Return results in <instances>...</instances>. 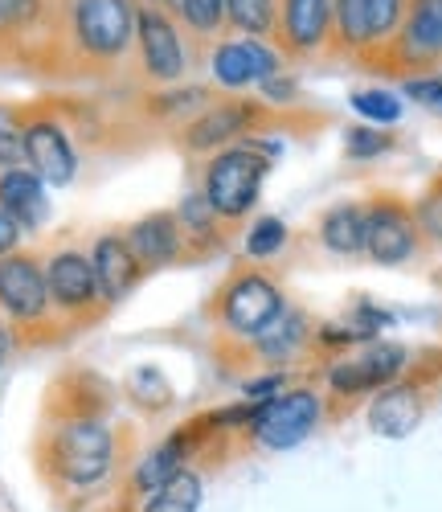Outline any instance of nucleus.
Instances as JSON below:
<instances>
[{
    "instance_id": "obj_30",
    "label": "nucleus",
    "mask_w": 442,
    "mask_h": 512,
    "mask_svg": "<svg viewBox=\"0 0 442 512\" xmlns=\"http://www.w3.org/2000/svg\"><path fill=\"white\" fill-rule=\"evenodd\" d=\"M21 132H25V111L0 103V168L21 164Z\"/></svg>"
},
{
    "instance_id": "obj_17",
    "label": "nucleus",
    "mask_w": 442,
    "mask_h": 512,
    "mask_svg": "<svg viewBox=\"0 0 442 512\" xmlns=\"http://www.w3.org/2000/svg\"><path fill=\"white\" fill-rule=\"evenodd\" d=\"M0 209L21 226V234H33L50 222V197H46V181H41L33 168H0Z\"/></svg>"
},
{
    "instance_id": "obj_7",
    "label": "nucleus",
    "mask_w": 442,
    "mask_h": 512,
    "mask_svg": "<svg viewBox=\"0 0 442 512\" xmlns=\"http://www.w3.org/2000/svg\"><path fill=\"white\" fill-rule=\"evenodd\" d=\"M442 70V0H406L389 50L377 62V74L422 78Z\"/></svg>"
},
{
    "instance_id": "obj_11",
    "label": "nucleus",
    "mask_w": 442,
    "mask_h": 512,
    "mask_svg": "<svg viewBox=\"0 0 442 512\" xmlns=\"http://www.w3.org/2000/svg\"><path fill=\"white\" fill-rule=\"evenodd\" d=\"M21 160L54 189H62V185H70L78 177V152L70 144V132L62 127V119H54L50 111H25Z\"/></svg>"
},
{
    "instance_id": "obj_8",
    "label": "nucleus",
    "mask_w": 442,
    "mask_h": 512,
    "mask_svg": "<svg viewBox=\"0 0 442 512\" xmlns=\"http://www.w3.org/2000/svg\"><path fill=\"white\" fill-rule=\"evenodd\" d=\"M271 46L287 66L328 62L332 46V0H279Z\"/></svg>"
},
{
    "instance_id": "obj_3",
    "label": "nucleus",
    "mask_w": 442,
    "mask_h": 512,
    "mask_svg": "<svg viewBox=\"0 0 442 512\" xmlns=\"http://www.w3.org/2000/svg\"><path fill=\"white\" fill-rule=\"evenodd\" d=\"M406 0H332V46L328 62H352L377 70L381 54L402 25Z\"/></svg>"
},
{
    "instance_id": "obj_34",
    "label": "nucleus",
    "mask_w": 442,
    "mask_h": 512,
    "mask_svg": "<svg viewBox=\"0 0 442 512\" xmlns=\"http://www.w3.org/2000/svg\"><path fill=\"white\" fill-rule=\"evenodd\" d=\"M406 99L442 111V74H422V78H406Z\"/></svg>"
},
{
    "instance_id": "obj_1",
    "label": "nucleus",
    "mask_w": 442,
    "mask_h": 512,
    "mask_svg": "<svg viewBox=\"0 0 442 512\" xmlns=\"http://www.w3.org/2000/svg\"><path fill=\"white\" fill-rule=\"evenodd\" d=\"M140 0H62V62L115 70L136 46Z\"/></svg>"
},
{
    "instance_id": "obj_29",
    "label": "nucleus",
    "mask_w": 442,
    "mask_h": 512,
    "mask_svg": "<svg viewBox=\"0 0 442 512\" xmlns=\"http://www.w3.org/2000/svg\"><path fill=\"white\" fill-rule=\"evenodd\" d=\"M287 242V226L279 218H258L246 234V254L250 259H271V254H279Z\"/></svg>"
},
{
    "instance_id": "obj_6",
    "label": "nucleus",
    "mask_w": 442,
    "mask_h": 512,
    "mask_svg": "<svg viewBox=\"0 0 442 512\" xmlns=\"http://www.w3.org/2000/svg\"><path fill=\"white\" fill-rule=\"evenodd\" d=\"M287 312V295L283 287L262 275V271H234L226 279V287L217 291V316H221V332L242 340V345H254V340L267 332L279 316Z\"/></svg>"
},
{
    "instance_id": "obj_2",
    "label": "nucleus",
    "mask_w": 442,
    "mask_h": 512,
    "mask_svg": "<svg viewBox=\"0 0 442 512\" xmlns=\"http://www.w3.org/2000/svg\"><path fill=\"white\" fill-rule=\"evenodd\" d=\"M275 144L262 140H242L230 148H217L201 173V197L209 201V209L221 222H242L246 213L258 205L262 181L271 173L275 160Z\"/></svg>"
},
{
    "instance_id": "obj_15",
    "label": "nucleus",
    "mask_w": 442,
    "mask_h": 512,
    "mask_svg": "<svg viewBox=\"0 0 442 512\" xmlns=\"http://www.w3.org/2000/svg\"><path fill=\"white\" fill-rule=\"evenodd\" d=\"M46 287H50V304L66 316H91L103 308L99 279L91 254L82 250H58L46 263Z\"/></svg>"
},
{
    "instance_id": "obj_5",
    "label": "nucleus",
    "mask_w": 442,
    "mask_h": 512,
    "mask_svg": "<svg viewBox=\"0 0 442 512\" xmlns=\"http://www.w3.org/2000/svg\"><path fill=\"white\" fill-rule=\"evenodd\" d=\"M50 467L62 484L86 488V484H99L111 463H115V435L111 426L95 414H74L66 422H58L50 431Z\"/></svg>"
},
{
    "instance_id": "obj_28",
    "label": "nucleus",
    "mask_w": 442,
    "mask_h": 512,
    "mask_svg": "<svg viewBox=\"0 0 442 512\" xmlns=\"http://www.w3.org/2000/svg\"><path fill=\"white\" fill-rule=\"evenodd\" d=\"M213 103V91L209 87H172V91H164V95H152V103H148V111L152 115H164V119H193L197 111H205Z\"/></svg>"
},
{
    "instance_id": "obj_22",
    "label": "nucleus",
    "mask_w": 442,
    "mask_h": 512,
    "mask_svg": "<svg viewBox=\"0 0 442 512\" xmlns=\"http://www.w3.org/2000/svg\"><path fill=\"white\" fill-rule=\"evenodd\" d=\"M168 9L201 50H209L217 37H226V0H172Z\"/></svg>"
},
{
    "instance_id": "obj_39",
    "label": "nucleus",
    "mask_w": 442,
    "mask_h": 512,
    "mask_svg": "<svg viewBox=\"0 0 442 512\" xmlns=\"http://www.w3.org/2000/svg\"><path fill=\"white\" fill-rule=\"evenodd\" d=\"M140 5H172V0H140Z\"/></svg>"
},
{
    "instance_id": "obj_35",
    "label": "nucleus",
    "mask_w": 442,
    "mask_h": 512,
    "mask_svg": "<svg viewBox=\"0 0 442 512\" xmlns=\"http://www.w3.org/2000/svg\"><path fill=\"white\" fill-rule=\"evenodd\" d=\"M279 390H283V373H271V377H258V381H246V386H242L246 402H267V398H275Z\"/></svg>"
},
{
    "instance_id": "obj_13",
    "label": "nucleus",
    "mask_w": 442,
    "mask_h": 512,
    "mask_svg": "<svg viewBox=\"0 0 442 512\" xmlns=\"http://www.w3.org/2000/svg\"><path fill=\"white\" fill-rule=\"evenodd\" d=\"M262 123V103L258 99H213L205 111H197L181 127L185 152H217L242 140L246 132Z\"/></svg>"
},
{
    "instance_id": "obj_16",
    "label": "nucleus",
    "mask_w": 442,
    "mask_h": 512,
    "mask_svg": "<svg viewBox=\"0 0 442 512\" xmlns=\"http://www.w3.org/2000/svg\"><path fill=\"white\" fill-rule=\"evenodd\" d=\"M406 357L410 353L402 345H369L357 357L336 361L328 369V386H332V394H344V398L385 390V386H393V377L406 369Z\"/></svg>"
},
{
    "instance_id": "obj_21",
    "label": "nucleus",
    "mask_w": 442,
    "mask_h": 512,
    "mask_svg": "<svg viewBox=\"0 0 442 512\" xmlns=\"http://www.w3.org/2000/svg\"><path fill=\"white\" fill-rule=\"evenodd\" d=\"M418 418H422V402H418V394L406 390V386H385V394H381V398L373 402V410H369L373 431H377V435H389V439L410 435L414 426H418Z\"/></svg>"
},
{
    "instance_id": "obj_14",
    "label": "nucleus",
    "mask_w": 442,
    "mask_h": 512,
    "mask_svg": "<svg viewBox=\"0 0 442 512\" xmlns=\"http://www.w3.org/2000/svg\"><path fill=\"white\" fill-rule=\"evenodd\" d=\"M50 287H46V267L33 254H0V312L17 324H37L50 312Z\"/></svg>"
},
{
    "instance_id": "obj_9",
    "label": "nucleus",
    "mask_w": 442,
    "mask_h": 512,
    "mask_svg": "<svg viewBox=\"0 0 442 512\" xmlns=\"http://www.w3.org/2000/svg\"><path fill=\"white\" fill-rule=\"evenodd\" d=\"M283 70H287L283 54L262 37H217L209 46V74L217 87L230 95L258 91L262 82Z\"/></svg>"
},
{
    "instance_id": "obj_37",
    "label": "nucleus",
    "mask_w": 442,
    "mask_h": 512,
    "mask_svg": "<svg viewBox=\"0 0 442 512\" xmlns=\"http://www.w3.org/2000/svg\"><path fill=\"white\" fill-rule=\"evenodd\" d=\"M17 246H21V226L0 209V254H13Z\"/></svg>"
},
{
    "instance_id": "obj_38",
    "label": "nucleus",
    "mask_w": 442,
    "mask_h": 512,
    "mask_svg": "<svg viewBox=\"0 0 442 512\" xmlns=\"http://www.w3.org/2000/svg\"><path fill=\"white\" fill-rule=\"evenodd\" d=\"M5 357H9V328L0 320V365H5Z\"/></svg>"
},
{
    "instance_id": "obj_27",
    "label": "nucleus",
    "mask_w": 442,
    "mask_h": 512,
    "mask_svg": "<svg viewBox=\"0 0 442 512\" xmlns=\"http://www.w3.org/2000/svg\"><path fill=\"white\" fill-rule=\"evenodd\" d=\"M176 222H181V230H185V246L189 242H205V246L221 242V218L209 209V201L201 193L181 201V209H176Z\"/></svg>"
},
{
    "instance_id": "obj_32",
    "label": "nucleus",
    "mask_w": 442,
    "mask_h": 512,
    "mask_svg": "<svg viewBox=\"0 0 442 512\" xmlns=\"http://www.w3.org/2000/svg\"><path fill=\"white\" fill-rule=\"evenodd\" d=\"M414 222H418V234L434 246H442V181L434 189L422 193L418 209H414Z\"/></svg>"
},
{
    "instance_id": "obj_36",
    "label": "nucleus",
    "mask_w": 442,
    "mask_h": 512,
    "mask_svg": "<svg viewBox=\"0 0 442 512\" xmlns=\"http://www.w3.org/2000/svg\"><path fill=\"white\" fill-rule=\"evenodd\" d=\"M262 95H267L271 103H295V95H299V87H295V78H283V74H275V78H267L258 87Z\"/></svg>"
},
{
    "instance_id": "obj_12",
    "label": "nucleus",
    "mask_w": 442,
    "mask_h": 512,
    "mask_svg": "<svg viewBox=\"0 0 442 512\" xmlns=\"http://www.w3.org/2000/svg\"><path fill=\"white\" fill-rule=\"evenodd\" d=\"M418 246H422L418 222L402 201L381 197V201L365 205V254L377 267L410 263L418 254Z\"/></svg>"
},
{
    "instance_id": "obj_10",
    "label": "nucleus",
    "mask_w": 442,
    "mask_h": 512,
    "mask_svg": "<svg viewBox=\"0 0 442 512\" xmlns=\"http://www.w3.org/2000/svg\"><path fill=\"white\" fill-rule=\"evenodd\" d=\"M320 414H324V402L316 390H279L275 398L258 402V414L250 426H254V439L267 451H287L316 431Z\"/></svg>"
},
{
    "instance_id": "obj_23",
    "label": "nucleus",
    "mask_w": 442,
    "mask_h": 512,
    "mask_svg": "<svg viewBox=\"0 0 442 512\" xmlns=\"http://www.w3.org/2000/svg\"><path fill=\"white\" fill-rule=\"evenodd\" d=\"M307 336H312V324H307V316L287 308V312H283L267 332H262V336L254 340V349H258V357H262V361L283 365V361H291V357L307 345Z\"/></svg>"
},
{
    "instance_id": "obj_20",
    "label": "nucleus",
    "mask_w": 442,
    "mask_h": 512,
    "mask_svg": "<svg viewBox=\"0 0 442 512\" xmlns=\"http://www.w3.org/2000/svg\"><path fill=\"white\" fill-rule=\"evenodd\" d=\"M320 242L336 259H357V254H365V205H357V201L332 205L320 222Z\"/></svg>"
},
{
    "instance_id": "obj_25",
    "label": "nucleus",
    "mask_w": 442,
    "mask_h": 512,
    "mask_svg": "<svg viewBox=\"0 0 442 512\" xmlns=\"http://www.w3.org/2000/svg\"><path fill=\"white\" fill-rule=\"evenodd\" d=\"M201 508V476L197 472H176L172 480H164L156 492H152V500H148V508L144 512H197Z\"/></svg>"
},
{
    "instance_id": "obj_18",
    "label": "nucleus",
    "mask_w": 442,
    "mask_h": 512,
    "mask_svg": "<svg viewBox=\"0 0 442 512\" xmlns=\"http://www.w3.org/2000/svg\"><path fill=\"white\" fill-rule=\"evenodd\" d=\"M123 238H127L131 254L140 259V267H168L185 254V230L176 222V213H168V209L140 218Z\"/></svg>"
},
{
    "instance_id": "obj_26",
    "label": "nucleus",
    "mask_w": 442,
    "mask_h": 512,
    "mask_svg": "<svg viewBox=\"0 0 442 512\" xmlns=\"http://www.w3.org/2000/svg\"><path fill=\"white\" fill-rule=\"evenodd\" d=\"M181 459H185V439L160 443V447L136 467V488H140V492H156L164 480H172L176 472H181Z\"/></svg>"
},
{
    "instance_id": "obj_19",
    "label": "nucleus",
    "mask_w": 442,
    "mask_h": 512,
    "mask_svg": "<svg viewBox=\"0 0 442 512\" xmlns=\"http://www.w3.org/2000/svg\"><path fill=\"white\" fill-rule=\"evenodd\" d=\"M91 263H95V279H99V295L103 304H119L123 295H131V287L140 283L144 267L140 259L131 254L123 234H103L91 250Z\"/></svg>"
},
{
    "instance_id": "obj_31",
    "label": "nucleus",
    "mask_w": 442,
    "mask_h": 512,
    "mask_svg": "<svg viewBox=\"0 0 442 512\" xmlns=\"http://www.w3.org/2000/svg\"><path fill=\"white\" fill-rule=\"evenodd\" d=\"M352 107L357 115H365L369 123H397L402 119V99L393 91H357L352 95Z\"/></svg>"
},
{
    "instance_id": "obj_4",
    "label": "nucleus",
    "mask_w": 442,
    "mask_h": 512,
    "mask_svg": "<svg viewBox=\"0 0 442 512\" xmlns=\"http://www.w3.org/2000/svg\"><path fill=\"white\" fill-rule=\"evenodd\" d=\"M136 62H140V78L152 87H176L185 82V74L193 70L197 58V41L181 29V21L172 17L168 5H140L136 9Z\"/></svg>"
},
{
    "instance_id": "obj_24",
    "label": "nucleus",
    "mask_w": 442,
    "mask_h": 512,
    "mask_svg": "<svg viewBox=\"0 0 442 512\" xmlns=\"http://www.w3.org/2000/svg\"><path fill=\"white\" fill-rule=\"evenodd\" d=\"M275 9H279V0H226V33L271 41Z\"/></svg>"
},
{
    "instance_id": "obj_33",
    "label": "nucleus",
    "mask_w": 442,
    "mask_h": 512,
    "mask_svg": "<svg viewBox=\"0 0 442 512\" xmlns=\"http://www.w3.org/2000/svg\"><path fill=\"white\" fill-rule=\"evenodd\" d=\"M393 140L385 132H373V127H348V136H344V152L352 160H369V156H381Z\"/></svg>"
}]
</instances>
